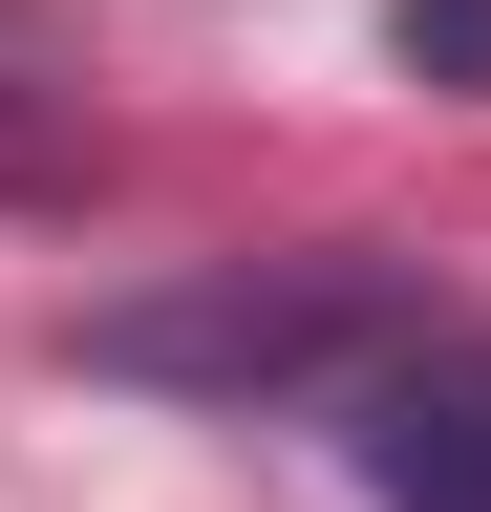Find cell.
Returning a JSON list of instances; mask_svg holds the SVG:
<instances>
[{
	"label": "cell",
	"mask_w": 491,
	"mask_h": 512,
	"mask_svg": "<svg viewBox=\"0 0 491 512\" xmlns=\"http://www.w3.org/2000/svg\"><path fill=\"white\" fill-rule=\"evenodd\" d=\"M65 22H43V0H0V171H43V150H65Z\"/></svg>",
	"instance_id": "3"
},
{
	"label": "cell",
	"mask_w": 491,
	"mask_h": 512,
	"mask_svg": "<svg viewBox=\"0 0 491 512\" xmlns=\"http://www.w3.org/2000/svg\"><path fill=\"white\" fill-rule=\"evenodd\" d=\"M321 427H342V470L385 491V512H491V320H449V299H427V320L342 384Z\"/></svg>",
	"instance_id": "2"
},
{
	"label": "cell",
	"mask_w": 491,
	"mask_h": 512,
	"mask_svg": "<svg viewBox=\"0 0 491 512\" xmlns=\"http://www.w3.org/2000/svg\"><path fill=\"white\" fill-rule=\"evenodd\" d=\"M385 64H406V86H470V107H491V0H385Z\"/></svg>",
	"instance_id": "4"
},
{
	"label": "cell",
	"mask_w": 491,
	"mask_h": 512,
	"mask_svg": "<svg viewBox=\"0 0 491 512\" xmlns=\"http://www.w3.org/2000/svg\"><path fill=\"white\" fill-rule=\"evenodd\" d=\"M406 320H427V278H385V256H214V278L86 299V363L171 384V406H235V427H321Z\"/></svg>",
	"instance_id": "1"
}]
</instances>
